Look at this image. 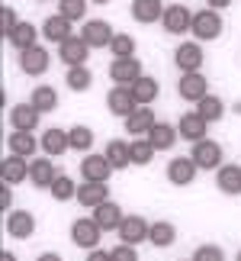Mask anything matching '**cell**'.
I'll list each match as a JSON object with an SVG mask.
<instances>
[{
  "mask_svg": "<svg viewBox=\"0 0 241 261\" xmlns=\"http://www.w3.org/2000/svg\"><path fill=\"white\" fill-rule=\"evenodd\" d=\"M100 239H103V229H100V223L94 216H80V219L71 223V242L77 248L94 252V248H100Z\"/></svg>",
  "mask_w": 241,
  "mask_h": 261,
  "instance_id": "cell-1",
  "label": "cell"
},
{
  "mask_svg": "<svg viewBox=\"0 0 241 261\" xmlns=\"http://www.w3.org/2000/svg\"><path fill=\"white\" fill-rule=\"evenodd\" d=\"M109 174H113V165H109L106 155H87L84 162H80V177L84 180H103L106 184Z\"/></svg>",
  "mask_w": 241,
  "mask_h": 261,
  "instance_id": "cell-19",
  "label": "cell"
},
{
  "mask_svg": "<svg viewBox=\"0 0 241 261\" xmlns=\"http://www.w3.org/2000/svg\"><path fill=\"white\" fill-rule=\"evenodd\" d=\"M142 62L132 55V58H113V65H109V81L113 84H123V87H132L138 77H142Z\"/></svg>",
  "mask_w": 241,
  "mask_h": 261,
  "instance_id": "cell-5",
  "label": "cell"
},
{
  "mask_svg": "<svg viewBox=\"0 0 241 261\" xmlns=\"http://www.w3.org/2000/svg\"><path fill=\"white\" fill-rule=\"evenodd\" d=\"M155 152H158V148L148 142V136L145 139H135V142H132V165H152L155 162Z\"/></svg>",
  "mask_w": 241,
  "mask_h": 261,
  "instance_id": "cell-39",
  "label": "cell"
},
{
  "mask_svg": "<svg viewBox=\"0 0 241 261\" xmlns=\"http://www.w3.org/2000/svg\"><path fill=\"white\" fill-rule=\"evenodd\" d=\"M177 94L190 100V103H199L206 94H209V81L203 77V71H187V74H180V81H177Z\"/></svg>",
  "mask_w": 241,
  "mask_h": 261,
  "instance_id": "cell-8",
  "label": "cell"
},
{
  "mask_svg": "<svg viewBox=\"0 0 241 261\" xmlns=\"http://www.w3.org/2000/svg\"><path fill=\"white\" fill-rule=\"evenodd\" d=\"M36 148H39V142H36L33 133H19V129H13V133H10V155L29 158Z\"/></svg>",
  "mask_w": 241,
  "mask_h": 261,
  "instance_id": "cell-32",
  "label": "cell"
},
{
  "mask_svg": "<svg viewBox=\"0 0 241 261\" xmlns=\"http://www.w3.org/2000/svg\"><path fill=\"white\" fill-rule=\"evenodd\" d=\"M103 155L109 158V165H113V171H126L129 165H132V142H123V139H113Z\"/></svg>",
  "mask_w": 241,
  "mask_h": 261,
  "instance_id": "cell-24",
  "label": "cell"
},
{
  "mask_svg": "<svg viewBox=\"0 0 241 261\" xmlns=\"http://www.w3.org/2000/svg\"><path fill=\"white\" fill-rule=\"evenodd\" d=\"M177 129L170 126V123H155V129L148 133V142H152L158 152H167V148H174V142H177Z\"/></svg>",
  "mask_w": 241,
  "mask_h": 261,
  "instance_id": "cell-30",
  "label": "cell"
},
{
  "mask_svg": "<svg viewBox=\"0 0 241 261\" xmlns=\"http://www.w3.org/2000/svg\"><path fill=\"white\" fill-rule=\"evenodd\" d=\"M196 171H199V168L193 165V158H170V162H167V180H170L174 187L193 184Z\"/></svg>",
  "mask_w": 241,
  "mask_h": 261,
  "instance_id": "cell-14",
  "label": "cell"
},
{
  "mask_svg": "<svg viewBox=\"0 0 241 261\" xmlns=\"http://www.w3.org/2000/svg\"><path fill=\"white\" fill-rule=\"evenodd\" d=\"M7 42L16 48V52H26V48H33V45H39V29L33 26V23H19L13 33L7 36Z\"/></svg>",
  "mask_w": 241,
  "mask_h": 261,
  "instance_id": "cell-27",
  "label": "cell"
},
{
  "mask_svg": "<svg viewBox=\"0 0 241 261\" xmlns=\"http://www.w3.org/2000/svg\"><path fill=\"white\" fill-rule=\"evenodd\" d=\"M39 145H42V152L48 158H58L65 155L68 148H71V139H68V129H45L42 139H39Z\"/></svg>",
  "mask_w": 241,
  "mask_h": 261,
  "instance_id": "cell-21",
  "label": "cell"
},
{
  "mask_svg": "<svg viewBox=\"0 0 241 261\" xmlns=\"http://www.w3.org/2000/svg\"><path fill=\"white\" fill-rule=\"evenodd\" d=\"M68 139H71L74 152H90V145H94V129L90 126H71L68 129Z\"/></svg>",
  "mask_w": 241,
  "mask_h": 261,
  "instance_id": "cell-36",
  "label": "cell"
},
{
  "mask_svg": "<svg viewBox=\"0 0 241 261\" xmlns=\"http://www.w3.org/2000/svg\"><path fill=\"white\" fill-rule=\"evenodd\" d=\"M235 261H241V252H238V258H235Z\"/></svg>",
  "mask_w": 241,
  "mask_h": 261,
  "instance_id": "cell-50",
  "label": "cell"
},
{
  "mask_svg": "<svg viewBox=\"0 0 241 261\" xmlns=\"http://www.w3.org/2000/svg\"><path fill=\"white\" fill-rule=\"evenodd\" d=\"M58 58H62L68 68L87 65V58H90V45H87L80 36H71V39H65V42L58 45Z\"/></svg>",
  "mask_w": 241,
  "mask_h": 261,
  "instance_id": "cell-10",
  "label": "cell"
},
{
  "mask_svg": "<svg viewBox=\"0 0 241 261\" xmlns=\"http://www.w3.org/2000/svg\"><path fill=\"white\" fill-rule=\"evenodd\" d=\"M196 113L203 116L206 123H219V119L225 116V103H222V100H219L216 94H206V97L196 103Z\"/></svg>",
  "mask_w": 241,
  "mask_h": 261,
  "instance_id": "cell-33",
  "label": "cell"
},
{
  "mask_svg": "<svg viewBox=\"0 0 241 261\" xmlns=\"http://www.w3.org/2000/svg\"><path fill=\"white\" fill-rule=\"evenodd\" d=\"M84 261H113V258H109V252H103V248H94V252H87Z\"/></svg>",
  "mask_w": 241,
  "mask_h": 261,
  "instance_id": "cell-45",
  "label": "cell"
},
{
  "mask_svg": "<svg viewBox=\"0 0 241 261\" xmlns=\"http://www.w3.org/2000/svg\"><path fill=\"white\" fill-rule=\"evenodd\" d=\"M161 26H164V33H170V36L190 33V26H193V13H190L184 4H170V7H164Z\"/></svg>",
  "mask_w": 241,
  "mask_h": 261,
  "instance_id": "cell-7",
  "label": "cell"
},
{
  "mask_svg": "<svg viewBox=\"0 0 241 261\" xmlns=\"http://www.w3.org/2000/svg\"><path fill=\"white\" fill-rule=\"evenodd\" d=\"M155 123H158V119H155V110L152 107H138L135 113L126 119V133H132L135 139H145L155 129Z\"/></svg>",
  "mask_w": 241,
  "mask_h": 261,
  "instance_id": "cell-20",
  "label": "cell"
},
{
  "mask_svg": "<svg viewBox=\"0 0 241 261\" xmlns=\"http://www.w3.org/2000/svg\"><path fill=\"white\" fill-rule=\"evenodd\" d=\"M206 4H209V10H225L232 0H206Z\"/></svg>",
  "mask_w": 241,
  "mask_h": 261,
  "instance_id": "cell-46",
  "label": "cell"
},
{
  "mask_svg": "<svg viewBox=\"0 0 241 261\" xmlns=\"http://www.w3.org/2000/svg\"><path fill=\"white\" fill-rule=\"evenodd\" d=\"M48 194H52L55 200H62V203H65V200L77 197V184H74V180L68 177V174H58V177L52 180V187H48Z\"/></svg>",
  "mask_w": 241,
  "mask_h": 261,
  "instance_id": "cell-37",
  "label": "cell"
},
{
  "mask_svg": "<svg viewBox=\"0 0 241 261\" xmlns=\"http://www.w3.org/2000/svg\"><path fill=\"white\" fill-rule=\"evenodd\" d=\"M36 261H62V255H55V252H42Z\"/></svg>",
  "mask_w": 241,
  "mask_h": 261,
  "instance_id": "cell-47",
  "label": "cell"
},
{
  "mask_svg": "<svg viewBox=\"0 0 241 261\" xmlns=\"http://www.w3.org/2000/svg\"><path fill=\"white\" fill-rule=\"evenodd\" d=\"M190 33L196 36V42H213V39H219L222 36V16H219V10H199V13H193Z\"/></svg>",
  "mask_w": 241,
  "mask_h": 261,
  "instance_id": "cell-2",
  "label": "cell"
},
{
  "mask_svg": "<svg viewBox=\"0 0 241 261\" xmlns=\"http://www.w3.org/2000/svg\"><path fill=\"white\" fill-rule=\"evenodd\" d=\"M94 219L100 223V229L103 232H113V229H119L123 226V206L119 203H113V200H106V203H100V206H94Z\"/></svg>",
  "mask_w": 241,
  "mask_h": 261,
  "instance_id": "cell-22",
  "label": "cell"
},
{
  "mask_svg": "<svg viewBox=\"0 0 241 261\" xmlns=\"http://www.w3.org/2000/svg\"><path fill=\"white\" fill-rule=\"evenodd\" d=\"M177 133H180V139H187V142H203L206 133H209V123L193 110V113H184L177 119Z\"/></svg>",
  "mask_w": 241,
  "mask_h": 261,
  "instance_id": "cell-12",
  "label": "cell"
},
{
  "mask_svg": "<svg viewBox=\"0 0 241 261\" xmlns=\"http://www.w3.org/2000/svg\"><path fill=\"white\" fill-rule=\"evenodd\" d=\"M174 239H177V229H174V223H167V219H158V223H152L148 242H152L155 248H167V245H174Z\"/></svg>",
  "mask_w": 241,
  "mask_h": 261,
  "instance_id": "cell-31",
  "label": "cell"
},
{
  "mask_svg": "<svg viewBox=\"0 0 241 261\" xmlns=\"http://www.w3.org/2000/svg\"><path fill=\"white\" fill-rule=\"evenodd\" d=\"M174 65L180 68V71H199L203 68V45L196 42H184V45H177V52H174Z\"/></svg>",
  "mask_w": 241,
  "mask_h": 261,
  "instance_id": "cell-13",
  "label": "cell"
},
{
  "mask_svg": "<svg viewBox=\"0 0 241 261\" xmlns=\"http://www.w3.org/2000/svg\"><path fill=\"white\" fill-rule=\"evenodd\" d=\"M0 23H4V26H0V29H4V36H10L19 26V19H16V13L10 7H4V10H0Z\"/></svg>",
  "mask_w": 241,
  "mask_h": 261,
  "instance_id": "cell-43",
  "label": "cell"
},
{
  "mask_svg": "<svg viewBox=\"0 0 241 261\" xmlns=\"http://www.w3.org/2000/svg\"><path fill=\"white\" fill-rule=\"evenodd\" d=\"M106 110L113 116H132L135 110H138V100L132 94V87H123V84H113L109 87V94H106Z\"/></svg>",
  "mask_w": 241,
  "mask_h": 261,
  "instance_id": "cell-4",
  "label": "cell"
},
{
  "mask_svg": "<svg viewBox=\"0 0 241 261\" xmlns=\"http://www.w3.org/2000/svg\"><path fill=\"white\" fill-rule=\"evenodd\" d=\"M42 33H45L48 42H58V45H62L65 39H71V19H65L62 13H55V16H48V19H45Z\"/></svg>",
  "mask_w": 241,
  "mask_h": 261,
  "instance_id": "cell-29",
  "label": "cell"
},
{
  "mask_svg": "<svg viewBox=\"0 0 241 261\" xmlns=\"http://www.w3.org/2000/svg\"><path fill=\"white\" fill-rule=\"evenodd\" d=\"M39 110L33 103H16L13 110H10V126L19 129V133H33V129H39Z\"/></svg>",
  "mask_w": 241,
  "mask_h": 261,
  "instance_id": "cell-16",
  "label": "cell"
},
{
  "mask_svg": "<svg viewBox=\"0 0 241 261\" xmlns=\"http://www.w3.org/2000/svg\"><path fill=\"white\" fill-rule=\"evenodd\" d=\"M29 103H33L39 113H52V110L58 107V90H55V87H48V84H42V87H36V90H33Z\"/></svg>",
  "mask_w": 241,
  "mask_h": 261,
  "instance_id": "cell-34",
  "label": "cell"
},
{
  "mask_svg": "<svg viewBox=\"0 0 241 261\" xmlns=\"http://www.w3.org/2000/svg\"><path fill=\"white\" fill-rule=\"evenodd\" d=\"M113 26L106 23V19H87L84 29H80V39L90 45V48H109V42H113Z\"/></svg>",
  "mask_w": 241,
  "mask_h": 261,
  "instance_id": "cell-9",
  "label": "cell"
},
{
  "mask_svg": "<svg viewBox=\"0 0 241 261\" xmlns=\"http://www.w3.org/2000/svg\"><path fill=\"white\" fill-rule=\"evenodd\" d=\"M0 177H4V184H19V180H26L29 177V162L26 158H19V155H7L4 158V165H0Z\"/></svg>",
  "mask_w": 241,
  "mask_h": 261,
  "instance_id": "cell-23",
  "label": "cell"
},
{
  "mask_svg": "<svg viewBox=\"0 0 241 261\" xmlns=\"http://www.w3.org/2000/svg\"><path fill=\"white\" fill-rule=\"evenodd\" d=\"M132 94H135V100H138V107H152L155 100H158V94H161V84L155 81L152 74H142V77L132 84Z\"/></svg>",
  "mask_w": 241,
  "mask_h": 261,
  "instance_id": "cell-28",
  "label": "cell"
},
{
  "mask_svg": "<svg viewBox=\"0 0 241 261\" xmlns=\"http://www.w3.org/2000/svg\"><path fill=\"white\" fill-rule=\"evenodd\" d=\"M33 232H36V216L29 213V210H13V213L7 216V236L29 239Z\"/></svg>",
  "mask_w": 241,
  "mask_h": 261,
  "instance_id": "cell-17",
  "label": "cell"
},
{
  "mask_svg": "<svg viewBox=\"0 0 241 261\" xmlns=\"http://www.w3.org/2000/svg\"><path fill=\"white\" fill-rule=\"evenodd\" d=\"M58 13L65 19H71V23H77V19L87 16V0H58Z\"/></svg>",
  "mask_w": 241,
  "mask_h": 261,
  "instance_id": "cell-40",
  "label": "cell"
},
{
  "mask_svg": "<svg viewBox=\"0 0 241 261\" xmlns=\"http://www.w3.org/2000/svg\"><path fill=\"white\" fill-rule=\"evenodd\" d=\"M193 261H225V252L219 245H199L193 252Z\"/></svg>",
  "mask_w": 241,
  "mask_h": 261,
  "instance_id": "cell-41",
  "label": "cell"
},
{
  "mask_svg": "<svg viewBox=\"0 0 241 261\" xmlns=\"http://www.w3.org/2000/svg\"><path fill=\"white\" fill-rule=\"evenodd\" d=\"M106 200H109V187L103 184V180H84V184L77 187V203L87 206V210L106 203Z\"/></svg>",
  "mask_w": 241,
  "mask_h": 261,
  "instance_id": "cell-15",
  "label": "cell"
},
{
  "mask_svg": "<svg viewBox=\"0 0 241 261\" xmlns=\"http://www.w3.org/2000/svg\"><path fill=\"white\" fill-rule=\"evenodd\" d=\"M190 261H193V258H190Z\"/></svg>",
  "mask_w": 241,
  "mask_h": 261,
  "instance_id": "cell-51",
  "label": "cell"
},
{
  "mask_svg": "<svg viewBox=\"0 0 241 261\" xmlns=\"http://www.w3.org/2000/svg\"><path fill=\"white\" fill-rule=\"evenodd\" d=\"M48 65H52V55L45 52V45H33V48H26V52H19V71L29 74V77L45 74Z\"/></svg>",
  "mask_w": 241,
  "mask_h": 261,
  "instance_id": "cell-6",
  "label": "cell"
},
{
  "mask_svg": "<svg viewBox=\"0 0 241 261\" xmlns=\"http://www.w3.org/2000/svg\"><path fill=\"white\" fill-rule=\"evenodd\" d=\"M109 52H113V58H132L135 55V39L129 33H116L113 42H109Z\"/></svg>",
  "mask_w": 241,
  "mask_h": 261,
  "instance_id": "cell-38",
  "label": "cell"
},
{
  "mask_svg": "<svg viewBox=\"0 0 241 261\" xmlns=\"http://www.w3.org/2000/svg\"><path fill=\"white\" fill-rule=\"evenodd\" d=\"M109 258H113V261H138V252H135V245L119 242L113 252H109Z\"/></svg>",
  "mask_w": 241,
  "mask_h": 261,
  "instance_id": "cell-42",
  "label": "cell"
},
{
  "mask_svg": "<svg viewBox=\"0 0 241 261\" xmlns=\"http://www.w3.org/2000/svg\"><path fill=\"white\" fill-rule=\"evenodd\" d=\"M116 232H119V242H126V245H142V242H148L152 226H148L142 216H126L123 226H119Z\"/></svg>",
  "mask_w": 241,
  "mask_h": 261,
  "instance_id": "cell-11",
  "label": "cell"
},
{
  "mask_svg": "<svg viewBox=\"0 0 241 261\" xmlns=\"http://www.w3.org/2000/svg\"><path fill=\"white\" fill-rule=\"evenodd\" d=\"M55 177H58V171H55V165H52V158H48V155L29 162V180H33V187L45 190V187H52Z\"/></svg>",
  "mask_w": 241,
  "mask_h": 261,
  "instance_id": "cell-18",
  "label": "cell"
},
{
  "mask_svg": "<svg viewBox=\"0 0 241 261\" xmlns=\"http://www.w3.org/2000/svg\"><path fill=\"white\" fill-rule=\"evenodd\" d=\"M0 261H16V255L13 252H4V255H0Z\"/></svg>",
  "mask_w": 241,
  "mask_h": 261,
  "instance_id": "cell-48",
  "label": "cell"
},
{
  "mask_svg": "<svg viewBox=\"0 0 241 261\" xmlns=\"http://www.w3.org/2000/svg\"><path fill=\"white\" fill-rule=\"evenodd\" d=\"M65 84L68 90H74V94H84V90L94 84V74H90V68L87 65H77V68H68V74H65Z\"/></svg>",
  "mask_w": 241,
  "mask_h": 261,
  "instance_id": "cell-35",
  "label": "cell"
},
{
  "mask_svg": "<svg viewBox=\"0 0 241 261\" xmlns=\"http://www.w3.org/2000/svg\"><path fill=\"white\" fill-rule=\"evenodd\" d=\"M190 158H193V165L199 168V171H219V168H222V145L213 142V139L193 142V152H190Z\"/></svg>",
  "mask_w": 241,
  "mask_h": 261,
  "instance_id": "cell-3",
  "label": "cell"
},
{
  "mask_svg": "<svg viewBox=\"0 0 241 261\" xmlns=\"http://www.w3.org/2000/svg\"><path fill=\"white\" fill-rule=\"evenodd\" d=\"M216 187L228 197H238L241 194V168L238 165H222L216 171Z\"/></svg>",
  "mask_w": 241,
  "mask_h": 261,
  "instance_id": "cell-25",
  "label": "cell"
},
{
  "mask_svg": "<svg viewBox=\"0 0 241 261\" xmlns=\"http://www.w3.org/2000/svg\"><path fill=\"white\" fill-rule=\"evenodd\" d=\"M94 4H109V0H94Z\"/></svg>",
  "mask_w": 241,
  "mask_h": 261,
  "instance_id": "cell-49",
  "label": "cell"
},
{
  "mask_svg": "<svg viewBox=\"0 0 241 261\" xmlns=\"http://www.w3.org/2000/svg\"><path fill=\"white\" fill-rule=\"evenodd\" d=\"M0 206H4V210H10V206H13V190H10V184H4V187H0Z\"/></svg>",
  "mask_w": 241,
  "mask_h": 261,
  "instance_id": "cell-44",
  "label": "cell"
},
{
  "mask_svg": "<svg viewBox=\"0 0 241 261\" xmlns=\"http://www.w3.org/2000/svg\"><path fill=\"white\" fill-rule=\"evenodd\" d=\"M164 16V4L161 0H132V19L135 23H158Z\"/></svg>",
  "mask_w": 241,
  "mask_h": 261,
  "instance_id": "cell-26",
  "label": "cell"
}]
</instances>
